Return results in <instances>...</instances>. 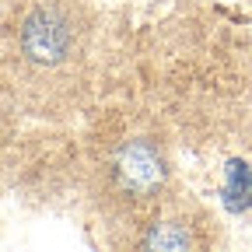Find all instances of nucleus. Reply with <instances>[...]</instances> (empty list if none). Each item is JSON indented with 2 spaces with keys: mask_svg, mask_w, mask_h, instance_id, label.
I'll use <instances>...</instances> for the list:
<instances>
[{
  "mask_svg": "<svg viewBox=\"0 0 252 252\" xmlns=\"http://www.w3.org/2000/svg\"><path fill=\"white\" fill-rule=\"evenodd\" d=\"M94 42V18L84 0H25L11 28L18 81L46 102L74 98Z\"/></svg>",
  "mask_w": 252,
  "mask_h": 252,
  "instance_id": "nucleus-1",
  "label": "nucleus"
},
{
  "mask_svg": "<svg viewBox=\"0 0 252 252\" xmlns=\"http://www.w3.org/2000/svg\"><path fill=\"white\" fill-rule=\"evenodd\" d=\"M102 179L109 196L130 207L158 203L172 186V165L165 147L154 137H126L102 161Z\"/></svg>",
  "mask_w": 252,
  "mask_h": 252,
  "instance_id": "nucleus-2",
  "label": "nucleus"
},
{
  "mask_svg": "<svg viewBox=\"0 0 252 252\" xmlns=\"http://www.w3.org/2000/svg\"><path fill=\"white\" fill-rule=\"evenodd\" d=\"M144 249H189L196 245V235L189 224H179V220H154L147 224V235L140 238Z\"/></svg>",
  "mask_w": 252,
  "mask_h": 252,
  "instance_id": "nucleus-3",
  "label": "nucleus"
}]
</instances>
